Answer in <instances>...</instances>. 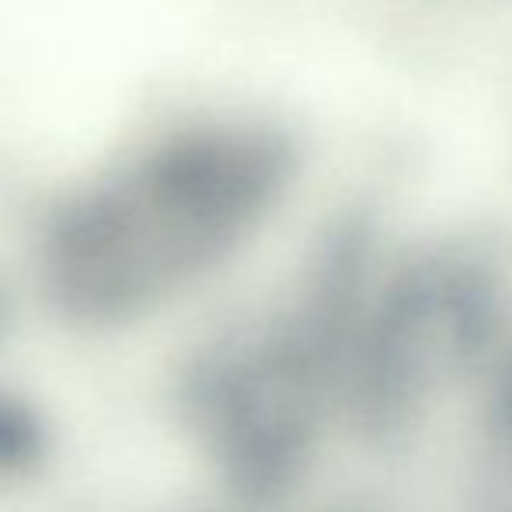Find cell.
<instances>
[{
  "label": "cell",
  "mask_w": 512,
  "mask_h": 512,
  "mask_svg": "<svg viewBox=\"0 0 512 512\" xmlns=\"http://www.w3.org/2000/svg\"><path fill=\"white\" fill-rule=\"evenodd\" d=\"M290 171L293 143L241 115L182 122L133 143L49 216V293L84 321L143 314L234 248Z\"/></svg>",
  "instance_id": "cell-1"
}]
</instances>
